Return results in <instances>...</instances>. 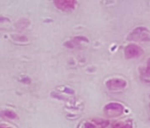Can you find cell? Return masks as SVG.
<instances>
[{"label": "cell", "instance_id": "obj_3", "mask_svg": "<svg viewBox=\"0 0 150 128\" xmlns=\"http://www.w3.org/2000/svg\"><path fill=\"white\" fill-rule=\"evenodd\" d=\"M108 88L110 89H120V88H124L126 86V82L124 80L121 79H114L110 81L108 83Z\"/></svg>", "mask_w": 150, "mask_h": 128}, {"label": "cell", "instance_id": "obj_5", "mask_svg": "<svg viewBox=\"0 0 150 128\" xmlns=\"http://www.w3.org/2000/svg\"><path fill=\"white\" fill-rule=\"evenodd\" d=\"M145 74L147 76H150V58L147 60V63H146V68L145 70Z\"/></svg>", "mask_w": 150, "mask_h": 128}, {"label": "cell", "instance_id": "obj_2", "mask_svg": "<svg viewBox=\"0 0 150 128\" xmlns=\"http://www.w3.org/2000/svg\"><path fill=\"white\" fill-rule=\"evenodd\" d=\"M142 54V50L139 46L135 44L129 45L125 50V55L128 58H134L138 57Z\"/></svg>", "mask_w": 150, "mask_h": 128}, {"label": "cell", "instance_id": "obj_1", "mask_svg": "<svg viewBox=\"0 0 150 128\" xmlns=\"http://www.w3.org/2000/svg\"><path fill=\"white\" fill-rule=\"evenodd\" d=\"M124 110H125L124 106L121 105L120 103H109L105 107V112L110 117L120 116V115H122L124 113Z\"/></svg>", "mask_w": 150, "mask_h": 128}, {"label": "cell", "instance_id": "obj_4", "mask_svg": "<svg viewBox=\"0 0 150 128\" xmlns=\"http://www.w3.org/2000/svg\"><path fill=\"white\" fill-rule=\"evenodd\" d=\"M132 120H125V121H118L115 122L112 125V128H132Z\"/></svg>", "mask_w": 150, "mask_h": 128}]
</instances>
